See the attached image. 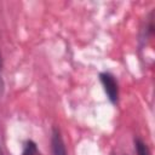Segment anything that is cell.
Returning a JSON list of instances; mask_svg holds the SVG:
<instances>
[{
  "instance_id": "1",
  "label": "cell",
  "mask_w": 155,
  "mask_h": 155,
  "mask_svg": "<svg viewBox=\"0 0 155 155\" xmlns=\"http://www.w3.org/2000/svg\"><path fill=\"white\" fill-rule=\"evenodd\" d=\"M99 80H101V84L103 86V90H104L109 102L113 103V104L117 103V99H119V84H117L115 76L111 75L110 73L103 71V73L99 74Z\"/></svg>"
},
{
  "instance_id": "2",
  "label": "cell",
  "mask_w": 155,
  "mask_h": 155,
  "mask_svg": "<svg viewBox=\"0 0 155 155\" xmlns=\"http://www.w3.org/2000/svg\"><path fill=\"white\" fill-rule=\"evenodd\" d=\"M51 150L53 155H68L63 137L61 131L54 127L52 130V134H51Z\"/></svg>"
},
{
  "instance_id": "3",
  "label": "cell",
  "mask_w": 155,
  "mask_h": 155,
  "mask_svg": "<svg viewBox=\"0 0 155 155\" xmlns=\"http://www.w3.org/2000/svg\"><path fill=\"white\" fill-rule=\"evenodd\" d=\"M22 155H40V151L38 149L36 143L34 140H31V139L25 140L24 144H23Z\"/></svg>"
},
{
  "instance_id": "4",
  "label": "cell",
  "mask_w": 155,
  "mask_h": 155,
  "mask_svg": "<svg viewBox=\"0 0 155 155\" xmlns=\"http://www.w3.org/2000/svg\"><path fill=\"white\" fill-rule=\"evenodd\" d=\"M134 149L137 155H151L147 143L140 138H134Z\"/></svg>"
},
{
  "instance_id": "5",
  "label": "cell",
  "mask_w": 155,
  "mask_h": 155,
  "mask_svg": "<svg viewBox=\"0 0 155 155\" xmlns=\"http://www.w3.org/2000/svg\"><path fill=\"white\" fill-rule=\"evenodd\" d=\"M2 65H4V62H2V56H1V52H0V71L2 69Z\"/></svg>"
},
{
  "instance_id": "6",
  "label": "cell",
  "mask_w": 155,
  "mask_h": 155,
  "mask_svg": "<svg viewBox=\"0 0 155 155\" xmlns=\"http://www.w3.org/2000/svg\"><path fill=\"white\" fill-rule=\"evenodd\" d=\"M0 155H5L4 151H2V149H1V145H0Z\"/></svg>"
}]
</instances>
